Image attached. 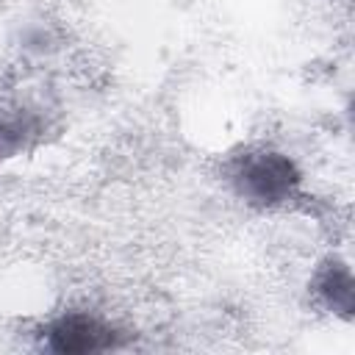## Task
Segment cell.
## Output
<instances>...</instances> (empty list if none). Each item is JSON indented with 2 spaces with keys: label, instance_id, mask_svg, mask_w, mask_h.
I'll return each instance as SVG.
<instances>
[{
  "label": "cell",
  "instance_id": "3",
  "mask_svg": "<svg viewBox=\"0 0 355 355\" xmlns=\"http://www.w3.org/2000/svg\"><path fill=\"white\" fill-rule=\"evenodd\" d=\"M352 275L344 263L338 261H327L319 272H316V280H313V291L319 294V300L333 308L336 313H341L344 319L352 316V308H355V291H352Z\"/></svg>",
  "mask_w": 355,
  "mask_h": 355
},
{
  "label": "cell",
  "instance_id": "2",
  "mask_svg": "<svg viewBox=\"0 0 355 355\" xmlns=\"http://www.w3.org/2000/svg\"><path fill=\"white\" fill-rule=\"evenodd\" d=\"M116 330L103 324L100 319L72 313L61 316L47 327V347L61 355H86V352H103L116 347Z\"/></svg>",
  "mask_w": 355,
  "mask_h": 355
},
{
  "label": "cell",
  "instance_id": "1",
  "mask_svg": "<svg viewBox=\"0 0 355 355\" xmlns=\"http://www.w3.org/2000/svg\"><path fill=\"white\" fill-rule=\"evenodd\" d=\"M230 180L241 197L258 205H275L286 200L300 183V172L294 161L272 150H252L236 158L230 169Z\"/></svg>",
  "mask_w": 355,
  "mask_h": 355
},
{
  "label": "cell",
  "instance_id": "4",
  "mask_svg": "<svg viewBox=\"0 0 355 355\" xmlns=\"http://www.w3.org/2000/svg\"><path fill=\"white\" fill-rule=\"evenodd\" d=\"M36 133V122L31 116H6L0 119V161L19 153Z\"/></svg>",
  "mask_w": 355,
  "mask_h": 355
}]
</instances>
